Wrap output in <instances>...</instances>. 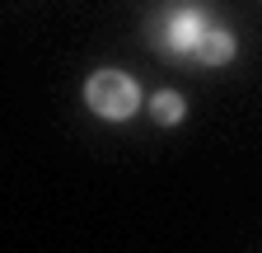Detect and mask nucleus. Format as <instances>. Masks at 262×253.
<instances>
[{
    "label": "nucleus",
    "instance_id": "obj_3",
    "mask_svg": "<svg viewBox=\"0 0 262 253\" xmlns=\"http://www.w3.org/2000/svg\"><path fill=\"white\" fill-rule=\"evenodd\" d=\"M196 61H202V66H225L229 56H234V38L225 33V28H206L202 38H196Z\"/></svg>",
    "mask_w": 262,
    "mask_h": 253
},
{
    "label": "nucleus",
    "instance_id": "obj_1",
    "mask_svg": "<svg viewBox=\"0 0 262 253\" xmlns=\"http://www.w3.org/2000/svg\"><path fill=\"white\" fill-rule=\"evenodd\" d=\"M84 103H89L98 117L122 122V117H131V113L141 108V89H136V80L122 75V71H98V75H89V85H84Z\"/></svg>",
    "mask_w": 262,
    "mask_h": 253
},
{
    "label": "nucleus",
    "instance_id": "obj_4",
    "mask_svg": "<svg viewBox=\"0 0 262 253\" xmlns=\"http://www.w3.org/2000/svg\"><path fill=\"white\" fill-rule=\"evenodd\" d=\"M150 113H155V122H164V126H173L178 117H183V99L173 89H164V94H155V103H150Z\"/></svg>",
    "mask_w": 262,
    "mask_h": 253
},
{
    "label": "nucleus",
    "instance_id": "obj_2",
    "mask_svg": "<svg viewBox=\"0 0 262 253\" xmlns=\"http://www.w3.org/2000/svg\"><path fill=\"white\" fill-rule=\"evenodd\" d=\"M202 33H206V28L196 24V14L178 5V10L169 14V33H164V43H169L173 52H192V47H196V38H202Z\"/></svg>",
    "mask_w": 262,
    "mask_h": 253
}]
</instances>
